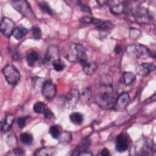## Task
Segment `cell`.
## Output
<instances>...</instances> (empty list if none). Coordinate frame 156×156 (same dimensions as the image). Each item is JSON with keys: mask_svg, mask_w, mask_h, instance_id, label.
<instances>
[{"mask_svg": "<svg viewBox=\"0 0 156 156\" xmlns=\"http://www.w3.org/2000/svg\"><path fill=\"white\" fill-rule=\"evenodd\" d=\"M20 140L22 143L30 145L33 141V136L29 133H23L20 135Z\"/></svg>", "mask_w": 156, "mask_h": 156, "instance_id": "cell-27", "label": "cell"}, {"mask_svg": "<svg viewBox=\"0 0 156 156\" xmlns=\"http://www.w3.org/2000/svg\"><path fill=\"white\" fill-rule=\"evenodd\" d=\"M116 150L119 152H122L127 150L129 147L128 138L124 133H121L117 136L115 142Z\"/></svg>", "mask_w": 156, "mask_h": 156, "instance_id": "cell-12", "label": "cell"}, {"mask_svg": "<svg viewBox=\"0 0 156 156\" xmlns=\"http://www.w3.org/2000/svg\"><path fill=\"white\" fill-rule=\"evenodd\" d=\"M49 133L53 138L57 139L60 135V130L58 127L55 125L51 126L49 128Z\"/></svg>", "mask_w": 156, "mask_h": 156, "instance_id": "cell-30", "label": "cell"}, {"mask_svg": "<svg viewBox=\"0 0 156 156\" xmlns=\"http://www.w3.org/2000/svg\"><path fill=\"white\" fill-rule=\"evenodd\" d=\"M58 142L62 144H67L72 140V135L70 132L64 131L62 132L58 137Z\"/></svg>", "mask_w": 156, "mask_h": 156, "instance_id": "cell-23", "label": "cell"}, {"mask_svg": "<svg viewBox=\"0 0 156 156\" xmlns=\"http://www.w3.org/2000/svg\"><path fill=\"white\" fill-rule=\"evenodd\" d=\"M129 55L138 59H146L151 57V52L145 46L137 43L129 46L127 48Z\"/></svg>", "mask_w": 156, "mask_h": 156, "instance_id": "cell-2", "label": "cell"}, {"mask_svg": "<svg viewBox=\"0 0 156 156\" xmlns=\"http://www.w3.org/2000/svg\"><path fill=\"white\" fill-rule=\"evenodd\" d=\"M32 84L35 90L41 91L43 85L44 84L43 79L41 77H33Z\"/></svg>", "mask_w": 156, "mask_h": 156, "instance_id": "cell-28", "label": "cell"}, {"mask_svg": "<svg viewBox=\"0 0 156 156\" xmlns=\"http://www.w3.org/2000/svg\"><path fill=\"white\" fill-rule=\"evenodd\" d=\"M91 23L94 24L98 30H101L102 31H107L108 30H110L113 27L112 24L110 22L102 21L99 19L94 18H91Z\"/></svg>", "mask_w": 156, "mask_h": 156, "instance_id": "cell-16", "label": "cell"}, {"mask_svg": "<svg viewBox=\"0 0 156 156\" xmlns=\"http://www.w3.org/2000/svg\"><path fill=\"white\" fill-rule=\"evenodd\" d=\"M90 144V140L88 138H86L83 140L76 147V149L73 151L72 155H80L82 152L87 151V149L88 148Z\"/></svg>", "mask_w": 156, "mask_h": 156, "instance_id": "cell-18", "label": "cell"}, {"mask_svg": "<svg viewBox=\"0 0 156 156\" xmlns=\"http://www.w3.org/2000/svg\"><path fill=\"white\" fill-rule=\"evenodd\" d=\"M82 69L87 74H91L95 72L97 69V65L94 62H86L81 65Z\"/></svg>", "mask_w": 156, "mask_h": 156, "instance_id": "cell-21", "label": "cell"}, {"mask_svg": "<svg viewBox=\"0 0 156 156\" xmlns=\"http://www.w3.org/2000/svg\"><path fill=\"white\" fill-rule=\"evenodd\" d=\"M59 51L58 48L55 45H50L46 51L45 55V59L48 62L54 63L59 59Z\"/></svg>", "mask_w": 156, "mask_h": 156, "instance_id": "cell-11", "label": "cell"}, {"mask_svg": "<svg viewBox=\"0 0 156 156\" xmlns=\"http://www.w3.org/2000/svg\"><path fill=\"white\" fill-rule=\"evenodd\" d=\"M14 121H15V117L12 114L10 113L7 115L1 122V130L3 132H8L10 129L12 124H13Z\"/></svg>", "mask_w": 156, "mask_h": 156, "instance_id": "cell-15", "label": "cell"}, {"mask_svg": "<svg viewBox=\"0 0 156 156\" xmlns=\"http://www.w3.org/2000/svg\"><path fill=\"white\" fill-rule=\"evenodd\" d=\"M48 108L46 105L41 101L37 102L33 106V110L36 113H41L43 115Z\"/></svg>", "mask_w": 156, "mask_h": 156, "instance_id": "cell-25", "label": "cell"}, {"mask_svg": "<svg viewBox=\"0 0 156 156\" xmlns=\"http://www.w3.org/2000/svg\"><path fill=\"white\" fill-rule=\"evenodd\" d=\"M129 35H130V37L133 39V40H136V38H138V37L141 34V31L140 30H138V29H130V32H129Z\"/></svg>", "mask_w": 156, "mask_h": 156, "instance_id": "cell-32", "label": "cell"}, {"mask_svg": "<svg viewBox=\"0 0 156 156\" xmlns=\"http://www.w3.org/2000/svg\"><path fill=\"white\" fill-rule=\"evenodd\" d=\"M15 29V23L10 18L4 17L1 21L0 29L1 33L5 37H10Z\"/></svg>", "mask_w": 156, "mask_h": 156, "instance_id": "cell-6", "label": "cell"}, {"mask_svg": "<svg viewBox=\"0 0 156 156\" xmlns=\"http://www.w3.org/2000/svg\"><path fill=\"white\" fill-rule=\"evenodd\" d=\"M91 18H92L89 16H83L80 18V21L82 23H91Z\"/></svg>", "mask_w": 156, "mask_h": 156, "instance_id": "cell-37", "label": "cell"}, {"mask_svg": "<svg viewBox=\"0 0 156 156\" xmlns=\"http://www.w3.org/2000/svg\"><path fill=\"white\" fill-rule=\"evenodd\" d=\"M80 99V93L77 89H71L66 96V104L68 108H74Z\"/></svg>", "mask_w": 156, "mask_h": 156, "instance_id": "cell-8", "label": "cell"}, {"mask_svg": "<svg viewBox=\"0 0 156 156\" xmlns=\"http://www.w3.org/2000/svg\"><path fill=\"white\" fill-rule=\"evenodd\" d=\"M7 143L9 146L13 147L16 145V138L15 136L9 135L7 140Z\"/></svg>", "mask_w": 156, "mask_h": 156, "instance_id": "cell-35", "label": "cell"}, {"mask_svg": "<svg viewBox=\"0 0 156 156\" xmlns=\"http://www.w3.org/2000/svg\"><path fill=\"white\" fill-rule=\"evenodd\" d=\"M70 121L76 125H80L83 121V116L79 112H74L69 116Z\"/></svg>", "mask_w": 156, "mask_h": 156, "instance_id": "cell-24", "label": "cell"}, {"mask_svg": "<svg viewBox=\"0 0 156 156\" xmlns=\"http://www.w3.org/2000/svg\"><path fill=\"white\" fill-rule=\"evenodd\" d=\"M2 73L7 82L10 85H16L20 80L19 71L13 65H7L2 69Z\"/></svg>", "mask_w": 156, "mask_h": 156, "instance_id": "cell-3", "label": "cell"}, {"mask_svg": "<svg viewBox=\"0 0 156 156\" xmlns=\"http://www.w3.org/2000/svg\"><path fill=\"white\" fill-rule=\"evenodd\" d=\"M54 69L57 71H61L64 69L65 65L60 60L56 61L52 63Z\"/></svg>", "mask_w": 156, "mask_h": 156, "instance_id": "cell-31", "label": "cell"}, {"mask_svg": "<svg viewBox=\"0 0 156 156\" xmlns=\"http://www.w3.org/2000/svg\"><path fill=\"white\" fill-rule=\"evenodd\" d=\"M133 16L140 23H146L150 19V16L147 9L143 7H138L133 10Z\"/></svg>", "mask_w": 156, "mask_h": 156, "instance_id": "cell-10", "label": "cell"}, {"mask_svg": "<svg viewBox=\"0 0 156 156\" xmlns=\"http://www.w3.org/2000/svg\"><path fill=\"white\" fill-rule=\"evenodd\" d=\"M155 69V66L151 63H142L136 69V72L138 75L146 76L151 72Z\"/></svg>", "mask_w": 156, "mask_h": 156, "instance_id": "cell-17", "label": "cell"}, {"mask_svg": "<svg viewBox=\"0 0 156 156\" xmlns=\"http://www.w3.org/2000/svg\"><path fill=\"white\" fill-rule=\"evenodd\" d=\"M38 59H39L38 54L35 51H30L29 54H27V57H26V60L27 62V65L30 67H33V66H35Z\"/></svg>", "mask_w": 156, "mask_h": 156, "instance_id": "cell-20", "label": "cell"}, {"mask_svg": "<svg viewBox=\"0 0 156 156\" xmlns=\"http://www.w3.org/2000/svg\"><path fill=\"white\" fill-rule=\"evenodd\" d=\"M56 149L54 147H43L37 150L34 155L37 156H51L55 154Z\"/></svg>", "mask_w": 156, "mask_h": 156, "instance_id": "cell-19", "label": "cell"}, {"mask_svg": "<svg viewBox=\"0 0 156 156\" xmlns=\"http://www.w3.org/2000/svg\"><path fill=\"white\" fill-rule=\"evenodd\" d=\"M32 34L33 36L34 37V38H35L36 40H40L41 38V31L40 27H34L32 28Z\"/></svg>", "mask_w": 156, "mask_h": 156, "instance_id": "cell-33", "label": "cell"}, {"mask_svg": "<svg viewBox=\"0 0 156 156\" xmlns=\"http://www.w3.org/2000/svg\"><path fill=\"white\" fill-rule=\"evenodd\" d=\"M27 34V30L21 26L16 27L13 30L12 35L17 40H20L23 38Z\"/></svg>", "mask_w": 156, "mask_h": 156, "instance_id": "cell-22", "label": "cell"}, {"mask_svg": "<svg viewBox=\"0 0 156 156\" xmlns=\"http://www.w3.org/2000/svg\"><path fill=\"white\" fill-rule=\"evenodd\" d=\"M11 4L13 8L19 12L22 15L27 18H31L34 16V12L29 4L26 1H13L11 2Z\"/></svg>", "mask_w": 156, "mask_h": 156, "instance_id": "cell-4", "label": "cell"}, {"mask_svg": "<svg viewBox=\"0 0 156 156\" xmlns=\"http://www.w3.org/2000/svg\"><path fill=\"white\" fill-rule=\"evenodd\" d=\"M56 91L57 88L55 85L51 81L48 80L44 82L41 93L45 99L50 100L55 96Z\"/></svg>", "mask_w": 156, "mask_h": 156, "instance_id": "cell-7", "label": "cell"}, {"mask_svg": "<svg viewBox=\"0 0 156 156\" xmlns=\"http://www.w3.org/2000/svg\"><path fill=\"white\" fill-rule=\"evenodd\" d=\"M12 155H23L24 154V151L22 150L21 149H19V148H16L15 149L12 151Z\"/></svg>", "mask_w": 156, "mask_h": 156, "instance_id": "cell-38", "label": "cell"}, {"mask_svg": "<svg viewBox=\"0 0 156 156\" xmlns=\"http://www.w3.org/2000/svg\"><path fill=\"white\" fill-rule=\"evenodd\" d=\"M130 102V96L127 92L122 93L117 98L115 107L117 111L123 110Z\"/></svg>", "mask_w": 156, "mask_h": 156, "instance_id": "cell-13", "label": "cell"}, {"mask_svg": "<svg viewBox=\"0 0 156 156\" xmlns=\"http://www.w3.org/2000/svg\"><path fill=\"white\" fill-rule=\"evenodd\" d=\"M29 116H20L17 119V124L19 128H23L26 125V122Z\"/></svg>", "mask_w": 156, "mask_h": 156, "instance_id": "cell-34", "label": "cell"}, {"mask_svg": "<svg viewBox=\"0 0 156 156\" xmlns=\"http://www.w3.org/2000/svg\"><path fill=\"white\" fill-rule=\"evenodd\" d=\"M80 9L82 11H84V12H89V13H91V10L89 8L88 6L85 5V4H80Z\"/></svg>", "mask_w": 156, "mask_h": 156, "instance_id": "cell-39", "label": "cell"}, {"mask_svg": "<svg viewBox=\"0 0 156 156\" xmlns=\"http://www.w3.org/2000/svg\"><path fill=\"white\" fill-rule=\"evenodd\" d=\"M96 103L102 108L111 109L115 107L116 99L107 92L99 93L94 98Z\"/></svg>", "mask_w": 156, "mask_h": 156, "instance_id": "cell-1", "label": "cell"}, {"mask_svg": "<svg viewBox=\"0 0 156 156\" xmlns=\"http://www.w3.org/2000/svg\"><path fill=\"white\" fill-rule=\"evenodd\" d=\"M122 78L124 83L129 85L135 80V75L131 72H124L122 74Z\"/></svg>", "mask_w": 156, "mask_h": 156, "instance_id": "cell-26", "label": "cell"}, {"mask_svg": "<svg viewBox=\"0 0 156 156\" xmlns=\"http://www.w3.org/2000/svg\"><path fill=\"white\" fill-rule=\"evenodd\" d=\"M154 143L149 140H141L135 145V153L138 155H147L153 151Z\"/></svg>", "mask_w": 156, "mask_h": 156, "instance_id": "cell-5", "label": "cell"}, {"mask_svg": "<svg viewBox=\"0 0 156 156\" xmlns=\"http://www.w3.org/2000/svg\"><path fill=\"white\" fill-rule=\"evenodd\" d=\"M38 5L41 10L45 13H47L48 15H51L52 14V11L51 8V7L49 5V4L44 1L40 2L38 3Z\"/></svg>", "mask_w": 156, "mask_h": 156, "instance_id": "cell-29", "label": "cell"}, {"mask_svg": "<svg viewBox=\"0 0 156 156\" xmlns=\"http://www.w3.org/2000/svg\"><path fill=\"white\" fill-rule=\"evenodd\" d=\"M43 115H44V118H47V119H51V118H52L53 117H54V114H53V113L52 112V111L50 110V109H49V108H48L46 110V112L43 113Z\"/></svg>", "mask_w": 156, "mask_h": 156, "instance_id": "cell-36", "label": "cell"}, {"mask_svg": "<svg viewBox=\"0 0 156 156\" xmlns=\"http://www.w3.org/2000/svg\"><path fill=\"white\" fill-rule=\"evenodd\" d=\"M79 44L69 43L65 51V57L70 62L77 61Z\"/></svg>", "mask_w": 156, "mask_h": 156, "instance_id": "cell-9", "label": "cell"}, {"mask_svg": "<svg viewBox=\"0 0 156 156\" xmlns=\"http://www.w3.org/2000/svg\"><path fill=\"white\" fill-rule=\"evenodd\" d=\"M115 52L116 54H119L121 52V48L120 46H116L115 48Z\"/></svg>", "mask_w": 156, "mask_h": 156, "instance_id": "cell-41", "label": "cell"}, {"mask_svg": "<svg viewBox=\"0 0 156 156\" xmlns=\"http://www.w3.org/2000/svg\"><path fill=\"white\" fill-rule=\"evenodd\" d=\"M101 154L102 155H104V156H107V155H110V152L108 151V149L107 148H104L102 151H101Z\"/></svg>", "mask_w": 156, "mask_h": 156, "instance_id": "cell-40", "label": "cell"}, {"mask_svg": "<svg viewBox=\"0 0 156 156\" xmlns=\"http://www.w3.org/2000/svg\"><path fill=\"white\" fill-rule=\"evenodd\" d=\"M109 6L110 10L114 15H119L122 13L124 10V4L120 1H108L107 2Z\"/></svg>", "mask_w": 156, "mask_h": 156, "instance_id": "cell-14", "label": "cell"}]
</instances>
